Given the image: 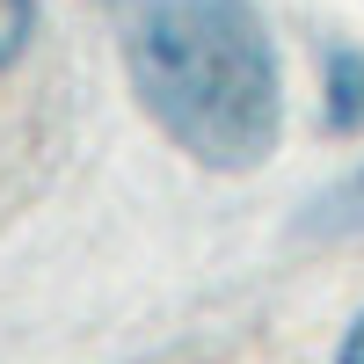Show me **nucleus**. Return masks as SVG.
<instances>
[{
    "label": "nucleus",
    "instance_id": "1",
    "mask_svg": "<svg viewBox=\"0 0 364 364\" xmlns=\"http://www.w3.org/2000/svg\"><path fill=\"white\" fill-rule=\"evenodd\" d=\"M132 95L204 168H262L284 132V80L248 0H139L124 37Z\"/></svg>",
    "mask_w": 364,
    "mask_h": 364
},
{
    "label": "nucleus",
    "instance_id": "2",
    "mask_svg": "<svg viewBox=\"0 0 364 364\" xmlns=\"http://www.w3.org/2000/svg\"><path fill=\"white\" fill-rule=\"evenodd\" d=\"M328 124L336 132H364V51H336L328 58Z\"/></svg>",
    "mask_w": 364,
    "mask_h": 364
},
{
    "label": "nucleus",
    "instance_id": "3",
    "mask_svg": "<svg viewBox=\"0 0 364 364\" xmlns=\"http://www.w3.org/2000/svg\"><path fill=\"white\" fill-rule=\"evenodd\" d=\"M29 29H37V0H0V66L29 44Z\"/></svg>",
    "mask_w": 364,
    "mask_h": 364
},
{
    "label": "nucleus",
    "instance_id": "4",
    "mask_svg": "<svg viewBox=\"0 0 364 364\" xmlns=\"http://www.w3.org/2000/svg\"><path fill=\"white\" fill-rule=\"evenodd\" d=\"M336 364H364V314H357V328L343 336V357H336Z\"/></svg>",
    "mask_w": 364,
    "mask_h": 364
},
{
    "label": "nucleus",
    "instance_id": "5",
    "mask_svg": "<svg viewBox=\"0 0 364 364\" xmlns=\"http://www.w3.org/2000/svg\"><path fill=\"white\" fill-rule=\"evenodd\" d=\"M336 211H350V219H364V175H357V182H350V190L336 197Z\"/></svg>",
    "mask_w": 364,
    "mask_h": 364
}]
</instances>
